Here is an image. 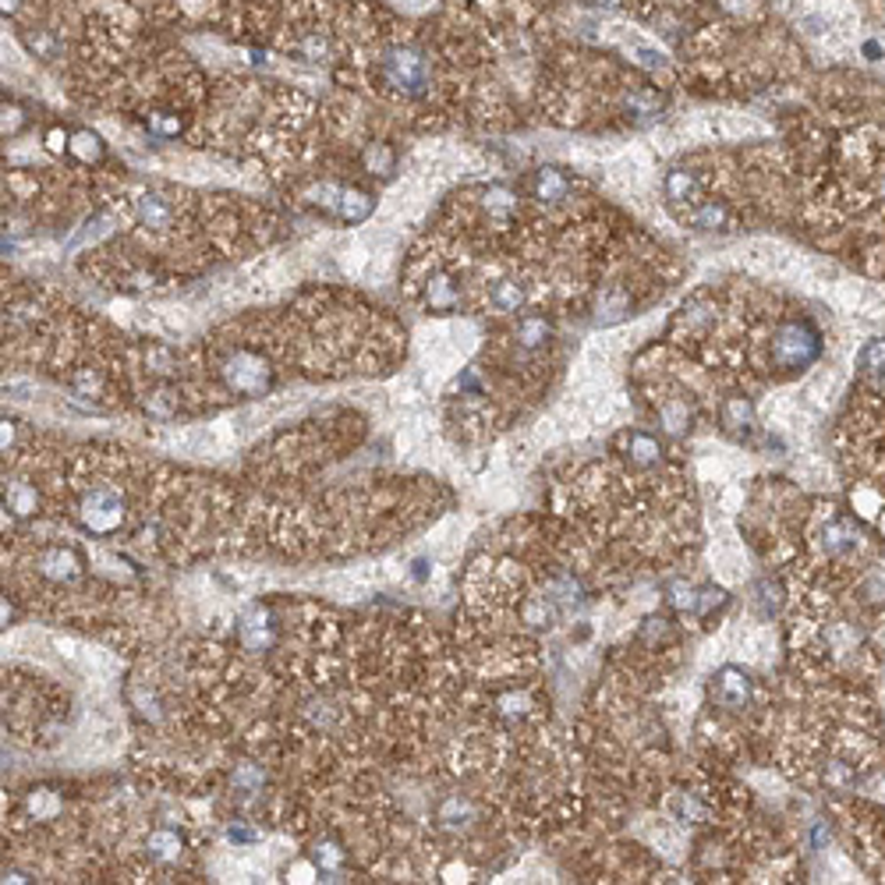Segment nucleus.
Listing matches in <instances>:
<instances>
[{
	"label": "nucleus",
	"instance_id": "a211bd4d",
	"mask_svg": "<svg viewBox=\"0 0 885 885\" xmlns=\"http://www.w3.org/2000/svg\"><path fill=\"white\" fill-rule=\"evenodd\" d=\"M666 198L670 202H698V178L688 167H677L666 174Z\"/></svg>",
	"mask_w": 885,
	"mask_h": 885
},
{
	"label": "nucleus",
	"instance_id": "f3484780",
	"mask_svg": "<svg viewBox=\"0 0 885 885\" xmlns=\"http://www.w3.org/2000/svg\"><path fill=\"white\" fill-rule=\"evenodd\" d=\"M397 156L390 142H379V139H372V142H365L361 149V167L369 170V174H379V178H387L390 170H394Z\"/></svg>",
	"mask_w": 885,
	"mask_h": 885
},
{
	"label": "nucleus",
	"instance_id": "9b49d317",
	"mask_svg": "<svg viewBox=\"0 0 885 885\" xmlns=\"http://www.w3.org/2000/svg\"><path fill=\"white\" fill-rule=\"evenodd\" d=\"M549 337H552V326L545 315H525L514 330V344L521 351H539V347L549 344Z\"/></svg>",
	"mask_w": 885,
	"mask_h": 885
},
{
	"label": "nucleus",
	"instance_id": "6e6552de",
	"mask_svg": "<svg viewBox=\"0 0 885 885\" xmlns=\"http://www.w3.org/2000/svg\"><path fill=\"white\" fill-rule=\"evenodd\" d=\"M570 192H574V181H570V174L560 170V167H539L535 178H532V196L539 198V202H545V205L567 202Z\"/></svg>",
	"mask_w": 885,
	"mask_h": 885
},
{
	"label": "nucleus",
	"instance_id": "393cba45",
	"mask_svg": "<svg viewBox=\"0 0 885 885\" xmlns=\"http://www.w3.org/2000/svg\"><path fill=\"white\" fill-rule=\"evenodd\" d=\"M25 43H29V50H32L36 57H43V60H50V57H57V43H53V36H47L43 29H36V32H29V36H25Z\"/></svg>",
	"mask_w": 885,
	"mask_h": 885
},
{
	"label": "nucleus",
	"instance_id": "c85d7f7f",
	"mask_svg": "<svg viewBox=\"0 0 885 885\" xmlns=\"http://www.w3.org/2000/svg\"><path fill=\"white\" fill-rule=\"evenodd\" d=\"M595 4H602V7H616L620 0H595Z\"/></svg>",
	"mask_w": 885,
	"mask_h": 885
},
{
	"label": "nucleus",
	"instance_id": "f03ea898",
	"mask_svg": "<svg viewBox=\"0 0 885 885\" xmlns=\"http://www.w3.org/2000/svg\"><path fill=\"white\" fill-rule=\"evenodd\" d=\"M128 213L146 234H170L181 224V198L174 188H163V185L135 188L128 198Z\"/></svg>",
	"mask_w": 885,
	"mask_h": 885
},
{
	"label": "nucleus",
	"instance_id": "2eb2a0df",
	"mask_svg": "<svg viewBox=\"0 0 885 885\" xmlns=\"http://www.w3.org/2000/svg\"><path fill=\"white\" fill-rule=\"evenodd\" d=\"M688 220H690V227H698V231H719V227H726L730 209H726V202H716V198L694 202L688 213Z\"/></svg>",
	"mask_w": 885,
	"mask_h": 885
},
{
	"label": "nucleus",
	"instance_id": "412c9836",
	"mask_svg": "<svg viewBox=\"0 0 885 885\" xmlns=\"http://www.w3.org/2000/svg\"><path fill=\"white\" fill-rule=\"evenodd\" d=\"M857 365H861L864 376L885 379V337H879V341H871V344L864 347V351L857 354Z\"/></svg>",
	"mask_w": 885,
	"mask_h": 885
},
{
	"label": "nucleus",
	"instance_id": "0eeeda50",
	"mask_svg": "<svg viewBox=\"0 0 885 885\" xmlns=\"http://www.w3.org/2000/svg\"><path fill=\"white\" fill-rule=\"evenodd\" d=\"M422 301L429 312H453L461 305V287H457L453 273H446L442 266H433L422 280Z\"/></svg>",
	"mask_w": 885,
	"mask_h": 885
},
{
	"label": "nucleus",
	"instance_id": "dca6fc26",
	"mask_svg": "<svg viewBox=\"0 0 885 885\" xmlns=\"http://www.w3.org/2000/svg\"><path fill=\"white\" fill-rule=\"evenodd\" d=\"M482 209L489 213V220H510L514 213H517V196H514V188H506V185H489V188H482Z\"/></svg>",
	"mask_w": 885,
	"mask_h": 885
},
{
	"label": "nucleus",
	"instance_id": "ddd939ff",
	"mask_svg": "<svg viewBox=\"0 0 885 885\" xmlns=\"http://www.w3.org/2000/svg\"><path fill=\"white\" fill-rule=\"evenodd\" d=\"M690 418H694V411H690L688 397H670L659 404V422L670 436H684L690 429Z\"/></svg>",
	"mask_w": 885,
	"mask_h": 885
},
{
	"label": "nucleus",
	"instance_id": "6ab92c4d",
	"mask_svg": "<svg viewBox=\"0 0 885 885\" xmlns=\"http://www.w3.org/2000/svg\"><path fill=\"white\" fill-rule=\"evenodd\" d=\"M719 418H723V425H726L730 433H747V425H751V418H754L751 400H747V397H726L723 407H719Z\"/></svg>",
	"mask_w": 885,
	"mask_h": 885
},
{
	"label": "nucleus",
	"instance_id": "f257e3e1",
	"mask_svg": "<svg viewBox=\"0 0 885 885\" xmlns=\"http://www.w3.org/2000/svg\"><path fill=\"white\" fill-rule=\"evenodd\" d=\"M379 75L387 82V89L404 99H418L429 93L433 86V71H429V60L425 53L415 47H390L383 53V64H379Z\"/></svg>",
	"mask_w": 885,
	"mask_h": 885
},
{
	"label": "nucleus",
	"instance_id": "423d86ee",
	"mask_svg": "<svg viewBox=\"0 0 885 885\" xmlns=\"http://www.w3.org/2000/svg\"><path fill=\"white\" fill-rule=\"evenodd\" d=\"M708 694H712V705L723 708V712H747L751 698H754V684H751V677L740 666H723L712 677Z\"/></svg>",
	"mask_w": 885,
	"mask_h": 885
},
{
	"label": "nucleus",
	"instance_id": "9d476101",
	"mask_svg": "<svg viewBox=\"0 0 885 885\" xmlns=\"http://www.w3.org/2000/svg\"><path fill=\"white\" fill-rule=\"evenodd\" d=\"M634 308V301L631 295L624 291V287H606L598 301H595V323L598 326H613V323H620L627 312Z\"/></svg>",
	"mask_w": 885,
	"mask_h": 885
},
{
	"label": "nucleus",
	"instance_id": "39448f33",
	"mask_svg": "<svg viewBox=\"0 0 885 885\" xmlns=\"http://www.w3.org/2000/svg\"><path fill=\"white\" fill-rule=\"evenodd\" d=\"M308 202L319 209V213H330L337 216L341 224H365L372 213H376V198L354 185H341V181H319L308 188Z\"/></svg>",
	"mask_w": 885,
	"mask_h": 885
},
{
	"label": "nucleus",
	"instance_id": "cd10ccee",
	"mask_svg": "<svg viewBox=\"0 0 885 885\" xmlns=\"http://www.w3.org/2000/svg\"><path fill=\"white\" fill-rule=\"evenodd\" d=\"M0 7H4V14H14L22 7V0H0Z\"/></svg>",
	"mask_w": 885,
	"mask_h": 885
},
{
	"label": "nucleus",
	"instance_id": "a878e982",
	"mask_svg": "<svg viewBox=\"0 0 885 885\" xmlns=\"http://www.w3.org/2000/svg\"><path fill=\"white\" fill-rule=\"evenodd\" d=\"M631 60H634L638 68H648V71H659V68H662V53H659V50H648V47H631Z\"/></svg>",
	"mask_w": 885,
	"mask_h": 885
},
{
	"label": "nucleus",
	"instance_id": "bb28decb",
	"mask_svg": "<svg viewBox=\"0 0 885 885\" xmlns=\"http://www.w3.org/2000/svg\"><path fill=\"white\" fill-rule=\"evenodd\" d=\"M68 142H71V135H68L64 128H50L47 132V149L53 156H64V152H68Z\"/></svg>",
	"mask_w": 885,
	"mask_h": 885
},
{
	"label": "nucleus",
	"instance_id": "b1692460",
	"mask_svg": "<svg viewBox=\"0 0 885 885\" xmlns=\"http://www.w3.org/2000/svg\"><path fill=\"white\" fill-rule=\"evenodd\" d=\"M25 124H29L25 110H22V106H14V103H4V139L22 135V128H25Z\"/></svg>",
	"mask_w": 885,
	"mask_h": 885
},
{
	"label": "nucleus",
	"instance_id": "20e7f679",
	"mask_svg": "<svg viewBox=\"0 0 885 885\" xmlns=\"http://www.w3.org/2000/svg\"><path fill=\"white\" fill-rule=\"evenodd\" d=\"M818 351H822V341H818L815 326L804 319H789L772 333L769 361L783 372H797V369H807L818 358Z\"/></svg>",
	"mask_w": 885,
	"mask_h": 885
},
{
	"label": "nucleus",
	"instance_id": "5701e85b",
	"mask_svg": "<svg viewBox=\"0 0 885 885\" xmlns=\"http://www.w3.org/2000/svg\"><path fill=\"white\" fill-rule=\"evenodd\" d=\"M627 110L652 117V114L662 110V99H659V93H652V89H631V93H627Z\"/></svg>",
	"mask_w": 885,
	"mask_h": 885
},
{
	"label": "nucleus",
	"instance_id": "4468645a",
	"mask_svg": "<svg viewBox=\"0 0 885 885\" xmlns=\"http://www.w3.org/2000/svg\"><path fill=\"white\" fill-rule=\"evenodd\" d=\"M525 301H528V291H525V284L521 280H496L489 287V305L496 312H503V315H510V312H521L525 308Z\"/></svg>",
	"mask_w": 885,
	"mask_h": 885
},
{
	"label": "nucleus",
	"instance_id": "f8f14e48",
	"mask_svg": "<svg viewBox=\"0 0 885 885\" xmlns=\"http://www.w3.org/2000/svg\"><path fill=\"white\" fill-rule=\"evenodd\" d=\"M68 152H71L82 167H96V163H103V156H106V146H103V139H99L96 132L78 128V132H71Z\"/></svg>",
	"mask_w": 885,
	"mask_h": 885
},
{
	"label": "nucleus",
	"instance_id": "7ed1b4c3",
	"mask_svg": "<svg viewBox=\"0 0 885 885\" xmlns=\"http://www.w3.org/2000/svg\"><path fill=\"white\" fill-rule=\"evenodd\" d=\"M220 379L231 394L238 397H262L269 387H273V369L269 361L251 351V347H234L224 354L220 361Z\"/></svg>",
	"mask_w": 885,
	"mask_h": 885
},
{
	"label": "nucleus",
	"instance_id": "aec40b11",
	"mask_svg": "<svg viewBox=\"0 0 885 885\" xmlns=\"http://www.w3.org/2000/svg\"><path fill=\"white\" fill-rule=\"evenodd\" d=\"M146 124L149 132L160 135V139H174V135L185 132V117L178 110H152V114H146Z\"/></svg>",
	"mask_w": 885,
	"mask_h": 885
},
{
	"label": "nucleus",
	"instance_id": "4be33fe9",
	"mask_svg": "<svg viewBox=\"0 0 885 885\" xmlns=\"http://www.w3.org/2000/svg\"><path fill=\"white\" fill-rule=\"evenodd\" d=\"M666 606H670V609H677V613H688V609L694 613V609H698V591L690 588L688 581H680V578H677V581H670V585H666Z\"/></svg>",
	"mask_w": 885,
	"mask_h": 885
},
{
	"label": "nucleus",
	"instance_id": "1a4fd4ad",
	"mask_svg": "<svg viewBox=\"0 0 885 885\" xmlns=\"http://www.w3.org/2000/svg\"><path fill=\"white\" fill-rule=\"evenodd\" d=\"M620 450H624V461L631 468H641V471L659 468V461H662V442L648 433H638V429L620 436Z\"/></svg>",
	"mask_w": 885,
	"mask_h": 885
}]
</instances>
